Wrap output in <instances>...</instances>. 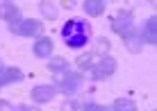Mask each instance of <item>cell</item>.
I'll list each match as a JSON object with an SVG mask.
<instances>
[{
	"instance_id": "7",
	"label": "cell",
	"mask_w": 157,
	"mask_h": 111,
	"mask_svg": "<svg viewBox=\"0 0 157 111\" xmlns=\"http://www.w3.org/2000/svg\"><path fill=\"white\" fill-rule=\"evenodd\" d=\"M0 18L7 20L9 25H14L16 20H21V9L14 2H0Z\"/></svg>"
},
{
	"instance_id": "11",
	"label": "cell",
	"mask_w": 157,
	"mask_h": 111,
	"mask_svg": "<svg viewBox=\"0 0 157 111\" xmlns=\"http://www.w3.org/2000/svg\"><path fill=\"white\" fill-rule=\"evenodd\" d=\"M82 9L91 16V18H96V16H100L105 12V0H86L82 5Z\"/></svg>"
},
{
	"instance_id": "9",
	"label": "cell",
	"mask_w": 157,
	"mask_h": 111,
	"mask_svg": "<svg viewBox=\"0 0 157 111\" xmlns=\"http://www.w3.org/2000/svg\"><path fill=\"white\" fill-rule=\"evenodd\" d=\"M34 55L41 57V59H46V57L52 55V39H48V36H39L34 43Z\"/></svg>"
},
{
	"instance_id": "22",
	"label": "cell",
	"mask_w": 157,
	"mask_h": 111,
	"mask_svg": "<svg viewBox=\"0 0 157 111\" xmlns=\"http://www.w3.org/2000/svg\"><path fill=\"white\" fill-rule=\"evenodd\" d=\"M0 70H5V63H2V59H0Z\"/></svg>"
},
{
	"instance_id": "5",
	"label": "cell",
	"mask_w": 157,
	"mask_h": 111,
	"mask_svg": "<svg viewBox=\"0 0 157 111\" xmlns=\"http://www.w3.org/2000/svg\"><path fill=\"white\" fill-rule=\"evenodd\" d=\"M114 70H116V59L107 55V57H100L98 63H94V68H91V77L100 82V79L112 77V75H114Z\"/></svg>"
},
{
	"instance_id": "20",
	"label": "cell",
	"mask_w": 157,
	"mask_h": 111,
	"mask_svg": "<svg viewBox=\"0 0 157 111\" xmlns=\"http://www.w3.org/2000/svg\"><path fill=\"white\" fill-rule=\"evenodd\" d=\"M0 111H14V104L7 100H0Z\"/></svg>"
},
{
	"instance_id": "19",
	"label": "cell",
	"mask_w": 157,
	"mask_h": 111,
	"mask_svg": "<svg viewBox=\"0 0 157 111\" xmlns=\"http://www.w3.org/2000/svg\"><path fill=\"white\" fill-rule=\"evenodd\" d=\"M82 109L84 111H112L109 107H102V104H96V102H86Z\"/></svg>"
},
{
	"instance_id": "4",
	"label": "cell",
	"mask_w": 157,
	"mask_h": 111,
	"mask_svg": "<svg viewBox=\"0 0 157 111\" xmlns=\"http://www.w3.org/2000/svg\"><path fill=\"white\" fill-rule=\"evenodd\" d=\"M52 79H55L57 86H62L66 93H75L82 82V75L78 73H71V70H62V73H52Z\"/></svg>"
},
{
	"instance_id": "23",
	"label": "cell",
	"mask_w": 157,
	"mask_h": 111,
	"mask_svg": "<svg viewBox=\"0 0 157 111\" xmlns=\"http://www.w3.org/2000/svg\"><path fill=\"white\" fill-rule=\"evenodd\" d=\"M0 86H2V84H0Z\"/></svg>"
},
{
	"instance_id": "16",
	"label": "cell",
	"mask_w": 157,
	"mask_h": 111,
	"mask_svg": "<svg viewBox=\"0 0 157 111\" xmlns=\"http://www.w3.org/2000/svg\"><path fill=\"white\" fill-rule=\"evenodd\" d=\"M123 43H125V45H128V50H132V52H139V50H141V39H139L137 34L128 36V39L123 41Z\"/></svg>"
},
{
	"instance_id": "10",
	"label": "cell",
	"mask_w": 157,
	"mask_h": 111,
	"mask_svg": "<svg viewBox=\"0 0 157 111\" xmlns=\"http://www.w3.org/2000/svg\"><path fill=\"white\" fill-rule=\"evenodd\" d=\"M25 75H23V70L21 68H16V66H9V68H5V70H0V84H12V82H21Z\"/></svg>"
},
{
	"instance_id": "6",
	"label": "cell",
	"mask_w": 157,
	"mask_h": 111,
	"mask_svg": "<svg viewBox=\"0 0 157 111\" xmlns=\"http://www.w3.org/2000/svg\"><path fill=\"white\" fill-rule=\"evenodd\" d=\"M55 86H48V84H36L34 88L30 91V98L34 100L36 104H46V102H50L52 98H55Z\"/></svg>"
},
{
	"instance_id": "12",
	"label": "cell",
	"mask_w": 157,
	"mask_h": 111,
	"mask_svg": "<svg viewBox=\"0 0 157 111\" xmlns=\"http://www.w3.org/2000/svg\"><path fill=\"white\" fill-rule=\"evenodd\" d=\"M112 111H137V104L132 98H116L112 104Z\"/></svg>"
},
{
	"instance_id": "15",
	"label": "cell",
	"mask_w": 157,
	"mask_h": 111,
	"mask_svg": "<svg viewBox=\"0 0 157 111\" xmlns=\"http://www.w3.org/2000/svg\"><path fill=\"white\" fill-rule=\"evenodd\" d=\"M39 7H41V14L46 16V18H50V20H55V18H57V7H55L52 2H48V0H46V2H41V5H39Z\"/></svg>"
},
{
	"instance_id": "2",
	"label": "cell",
	"mask_w": 157,
	"mask_h": 111,
	"mask_svg": "<svg viewBox=\"0 0 157 111\" xmlns=\"http://www.w3.org/2000/svg\"><path fill=\"white\" fill-rule=\"evenodd\" d=\"M112 30H114L123 41H125L128 36H132L134 34V14L130 12V9H121L118 16L114 18V23H112Z\"/></svg>"
},
{
	"instance_id": "18",
	"label": "cell",
	"mask_w": 157,
	"mask_h": 111,
	"mask_svg": "<svg viewBox=\"0 0 157 111\" xmlns=\"http://www.w3.org/2000/svg\"><path fill=\"white\" fill-rule=\"evenodd\" d=\"M78 109H80V104L75 102V100H71V98L64 100V102L59 104V111H78Z\"/></svg>"
},
{
	"instance_id": "1",
	"label": "cell",
	"mask_w": 157,
	"mask_h": 111,
	"mask_svg": "<svg viewBox=\"0 0 157 111\" xmlns=\"http://www.w3.org/2000/svg\"><path fill=\"white\" fill-rule=\"evenodd\" d=\"M89 36H91V25L89 20L82 18H71L66 20V25L62 27V39L68 48H82L89 43Z\"/></svg>"
},
{
	"instance_id": "13",
	"label": "cell",
	"mask_w": 157,
	"mask_h": 111,
	"mask_svg": "<svg viewBox=\"0 0 157 111\" xmlns=\"http://www.w3.org/2000/svg\"><path fill=\"white\" fill-rule=\"evenodd\" d=\"M48 70L50 73H62V70H68V61L64 57H55L52 61H48Z\"/></svg>"
},
{
	"instance_id": "3",
	"label": "cell",
	"mask_w": 157,
	"mask_h": 111,
	"mask_svg": "<svg viewBox=\"0 0 157 111\" xmlns=\"http://www.w3.org/2000/svg\"><path fill=\"white\" fill-rule=\"evenodd\" d=\"M9 30L18 36H36L43 32V23L36 18H25V20H18V23L9 25Z\"/></svg>"
},
{
	"instance_id": "8",
	"label": "cell",
	"mask_w": 157,
	"mask_h": 111,
	"mask_svg": "<svg viewBox=\"0 0 157 111\" xmlns=\"http://www.w3.org/2000/svg\"><path fill=\"white\" fill-rule=\"evenodd\" d=\"M141 41H146V43H150V45L157 43V18L155 16H150V18L146 20L144 32H141Z\"/></svg>"
},
{
	"instance_id": "21",
	"label": "cell",
	"mask_w": 157,
	"mask_h": 111,
	"mask_svg": "<svg viewBox=\"0 0 157 111\" xmlns=\"http://www.w3.org/2000/svg\"><path fill=\"white\" fill-rule=\"evenodd\" d=\"M14 111H39L36 107H25V104H18V107H14Z\"/></svg>"
},
{
	"instance_id": "17",
	"label": "cell",
	"mask_w": 157,
	"mask_h": 111,
	"mask_svg": "<svg viewBox=\"0 0 157 111\" xmlns=\"http://www.w3.org/2000/svg\"><path fill=\"white\" fill-rule=\"evenodd\" d=\"M96 52H98L100 57H107V55H109V41H107V39H98V43H96Z\"/></svg>"
},
{
	"instance_id": "14",
	"label": "cell",
	"mask_w": 157,
	"mask_h": 111,
	"mask_svg": "<svg viewBox=\"0 0 157 111\" xmlns=\"http://www.w3.org/2000/svg\"><path fill=\"white\" fill-rule=\"evenodd\" d=\"M94 57H96V55H91V52L78 57V68H80V70H91V68H94V63H96Z\"/></svg>"
}]
</instances>
